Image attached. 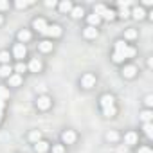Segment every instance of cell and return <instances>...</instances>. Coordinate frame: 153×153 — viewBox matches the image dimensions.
Instances as JSON below:
<instances>
[{
  "instance_id": "obj_22",
  "label": "cell",
  "mask_w": 153,
  "mask_h": 153,
  "mask_svg": "<svg viewBox=\"0 0 153 153\" xmlns=\"http://www.w3.org/2000/svg\"><path fill=\"white\" fill-rule=\"evenodd\" d=\"M126 47H128V45H126L123 40H117V42H115V52H123Z\"/></svg>"
},
{
  "instance_id": "obj_25",
  "label": "cell",
  "mask_w": 153,
  "mask_h": 153,
  "mask_svg": "<svg viewBox=\"0 0 153 153\" xmlns=\"http://www.w3.org/2000/svg\"><path fill=\"white\" fill-rule=\"evenodd\" d=\"M40 137H42V133H40L38 130H34V131H31V133H29V139H31L33 142H38V140H40Z\"/></svg>"
},
{
  "instance_id": "obj_15",
  "label": "cell",
  "mask_w": 153,
  "mask_h": 153,
  "mask_svg": "<svg viewBox=\"0 0 153 153\" xmlns=\"http://www.w3.org/2000/svg\"><path fill=\"white\" fill-rule=\"evenodd\" d=\"M18 40L24 43V42H27V40H31V33L27 31V29H22L20 33H18Z\"/></svg>"
},
{
  "instance_id": "obj_33",
  "label": "cell",
  "mask_w": 153,
  "mask_h": 153,
  "mask_svg": "<svg viewBox=\"0 0 153 153\" xmlns=\"http://www.w3.org/2000/svg\"><path fill=\"white\" fill-rule=\"evenodd\" d=\"M25 68H27V67H25V65H24V63H22V61H20V63H18V65H16V67H15V70H16V72H18V74H22V72H25Z\"/></svg>"
},
{
  "instance_id": "obj_32",
  "label": "cell",
  "mask_w": 153,
  "mask_h": 153,
  "mask_svg": "<svg viewBox=\"0 0 153 153\" xmlns=\"http://www.w3.org/2000/svg\"><path fill=\"white\" fill-rule=\"evenodd\" d=\"M4 97H9V92L6 87H0V99H4Z\"/></svg>"
},
{
  "instance_id": "obj_10",
  "label": "cell",
  "mask_w": 153,
  "mask_h": 153,
  "mask_svg": "<svg viewBox=\"0 0 153 153\" xmlns=\"http://www.w3.org/2000/svg\"><path fill=\"white\" fill-rule=\"evenodd\" d=\"M34 149H36L38 153H45V151L49 149V142H45V140H38V142L34 144Z\"/></svg>"
},
{
  "instance_id": "obj_2",
  "label": "cell",
  "mask_w": 153,
  "mask_h": 153,
  "mask_svg": "<svg viewBox=\"0 0 153 153\" xmlns=\"http://www.w3.org/2000/svg\"><path fill=\"white\" fill-rule=\"evenodd\" d=\"M81 85H83L85 88H92V87L96 85V76H94V74H85L83 78H81Z\"/></svg>"
},
{
  "instance_id": "obj_7",
  "label": "cell",
  "mask_w": 153,
  "mask_h": 153,
  "mask_svg": "<svg viewBox=\"0 0 153 153\" xmlns=\"http://www.w3.org/2000/svg\"><path fill=\"white\" fill-rule=\"evenodd\" d=\"M61 139H63V142H65V144H72V142L76 140V133H74L72 130H67V131H63Z\"/></svg>"
},
{
  "instance_id": "obj_36",
  "label": "cell",
  "mask_w": 153,
  "mask_h": 153,
  "mask_svg": "<svg viewBox=\"0 0 153 153\" xmlns=\"http://www.w3.org/2000/svg\"><path fill=\"white\" fill-rule=\"evenodd\" d=\"M52 151H54V153H63V146H54Z\"/></svg>"
},
{
  "instance_id": "obj_13",
  "label": "cell",
  "mask_w": 153,
  "mask_h": 153,
  "mask_svg": "<svg viewBox=\"0 0 153 153\" xmlns=\"http://www.w3.org/2000/svg\"><path fill=\"white\" fill-rule=\"evenodd\" d=\"M83 34H85V38H90V40L92 38H97V29L96 27H87Z\"/></svg>"
},
{
  "instance_id": "obj_20",
  "label": "cell",
  "mask_w": 153,
  "mask_h": 153,
  "mask_svg": "<svg viewBox=\"0 0 153 153\" xmlns=\"http://www.w3.org/2000/svg\"><path fill=\"white\" fill-rule=\"evenodd\" d=\"M124 140H126V144H135V142H137V135H135L133 131H130V133H126Z\"/></svg>"
},
{
  "instance_id": "obj_38",
  "label": "cell",
  "mask_w": 153,
  "mask_h": 153,
  "mask_svg": "<svg viewBox=\"0 0 153 153\" xmlns=\"http://www.w3.org/2000/svg\"><path fill=\"white\" fill-rule=\"evenodd\" d=\"M45 6H47V7H54V6H56V2H54V0H47Z\"/></svg>"
},
{
  "instance_id": "obj_21",
  "label": "cell",
  "mask_w": 153,
  "mask_h": 153,
  "mask_svg": "<svg viewBox=\"0 0 153 153\" xmlns=\"http://www.w3.org/2000/svg\"><path fill=\"white\" fill-rule=\"evenodd\" d=\"M115 112H117V108H115V106H108V108H103V114H105L106 117H114V115H115Z\"/></svg>"
},
{
  "instance_id": "obj_26",
  "label": "cell",
  "mask_w": 153,
  "mask_h": 153,
  "mask_svg": "<svg viewBox=\"0 0 153 153\" xmlns=\"http://www.w3.org/2000/svg\"><path fill=\"white\" fill-rule=\"evenodd\" d=\"M101 16H105L106 20H114V18H115V13H114L112 9H105V13H103Z\"/></svg>"
},
{
  "instance_id": "obj_16",
  "label": "cell",
  "mask_w": 153,
  "mask_h": 153,
  "mask_svg": "<svg viewBox=\"0 0 153 153\" xmlns=\"http://www.w3.org/2000/svg\"><path fill=\"white\" fill-rule=\"evenodd\" d=\"M99 22H101V16H97V15H90V16H88V24H90V27H97Z\"/></svg>"
},
{
  "instance_id": "obj_28",
  "label": "cell",
  "mask_w": 153,
  "mask_h": 153,
  "mask_svg": "<svg viewBox=\"0 0 153 153\" xmlns=\"http://www.w3.org/2000/svg\"><path fill=\"white\" fill-rule=\"evenodd\" d=\"M117 139H119L117 131H108V133H106V140H110V142H115Z\"/></svg>"
},
{
  "instance_id": "obj_27",
  "label": "cell",
  "mask_w": 153,
  "mask_h": 153,
  "mask_svg": "<svg viewBox=\"0 0 153 153\" xmlns=\"http://www.w3.org/2000/svg\"><path fill=\"white\" fill-rule=\"evenodd\" d=\"M144 131H146L148 137H151L153 135V124L151 123H144Z\"/></svg>"
},
{
  "instance_id": "obj_40",
  "label": "cell",
  "mask_w": 153,
  "mask_h": 153,
  "mask_svg": "<svg viewBox=\"0 0 153 153\" xmlns=\"http://www.w3.org/2000/svg\"><path fill=\"white\" fill-rule=\"evenodd\" d=\"M2 110H4V101L0 99V112H2Z\"/></svg>"
},
{
  "instance_id": "obj_5",
  "label": "cell",
  "mask_w": 153,
  "mask_h": 153,
  "mask_svg": "<svg viewBox=\"0 0 153 153\" xmlns=\"http://www.w3.org/2000/svg\"><path fill=\"white\" fill-rule=\"evenodd\" d=\"M45 34H49V36H52V38H58V36H61V27H59V25H47Z\"/></svg>"
},
{
  "instance_id": "obj_41",
  "label": "cell",
  "mask_w": 153,
  "mask_h": 153,
  "mask_svg": "<svg viewBox=\"0 0 153 153\" xmlns=\"http://www.w3.org/2000/svg\"><path fill=\"white\" fill-rule=\"evenodd\" d=\"M2 22H4V18H2V16H0V24H2Z\"/></svg>"
},
{
  "instance_id": "obj_24",
  "label": "cell",
  "mask_w": 153,
  "mask_h": 153,
  "mask_svg": "<svg viewBox=\"0 0 153 153\" xmlns=\"http://www.w3.org/2000/svg\"><path fill=\"white\" fill-rule=\"evenodd\" d=\"M131 15H133V16H135V18H137V20H140V18H142V16H144V9H142V7H135V9H133V13H131Z\"/></svg>"
},
{
  "instance_id": "obj_31",
  "label": "cell",
  "mask_w": 153,
  "mask_h": 153,
  "mask_svg": "<svg viewBox=\"0 0 153 153\" xmlns=\"http://www.w3.org/2000/svg\"><path fill=\"white\" fill-rule=\"evenodd\" d=\"M124 36H126V38H128V40H133V38H135V36H137V31H133V29H128V31H126V34H124Z\"/></svg>"
},
{
  "instance_id": "obj_29",
  "label": "cell",
  "mask_w": 153,
  "mask_h": 153,
  "mask_svg": "<svg viewBox=\"0 0 153 153\" xmlns=\"http://www.w3.org/2000/svg\"><path fill=\"white\" fill-rule=\"evenodd\" d=\"M0 61H2L4 65H7L9 63V52H6V51L0 52Z\"/></svg>"
},
{
  "instance_id": "obj_4",
  "label": "cell",
  "mask_w": 153,
  "mask_h": 153,
  "mask_svg": "<svg viewBox=\"0 0 153 153\" xmlns=\"http://www.w3.org/2000/svg\"><path fill=\"white\" fill-rule=\"evenodd\" d=\"M33 27H34L38 33H43V34H45V31H47V22H45L43 18H36V20L33 22Z\"/></svg>"
},
{
  "instance_id": "obj_30",
  "label": "cell",
  "mask_w": 153,
  "mask_h": 153,
  "mask_svg": "<svg viewBox=\"0 0 153 153\" xmlns=\"http://www.w3.org/2000/svg\"><path fill=\"white\" fill-rule=\"evenodd\" d=\"M33 2H31V0H29V2H25V0H18V2H16V7L18 9H25L27 6H31Z\"/></svg>"
},
{
  "instance_id": "obj_1",
  "label": "cell",
  "mask_w": 153,
  "mask_h": 153,
  "mask_svg": "<svg viewBox=\"0 0 153 153\" xmlns=\"http://www.w3.org/2000/svg\"><path fill=\"white\" fill-rule=\"evenodd\" d=\"M133 56H135V49H133V47H126L123 52H114V61L119 63V61H123L124 58H133Z\"/></svg>"
},
{
  "instance_id": "obj_6",
  "label": "cell",
  "mask_w": 153,
  "mask_h": 153,
  "mask_svg": "<svg viewBox=\"0 0 153 153\" xmlns=\"http://www.w3.org/2000/svg\"><path fill=\"white\" fill-rule=\"evenodd\" d=\"M36 106H38L40 110H47V108L51 106V99H49L47 96H42V97H38V101H36Z\"/></svg>"
},
{
  "instance_id": "obj_23",
  "label": "cell",
  "mask_w": 153,
  "mask_h": 153,
  "mask_svg": "<svg viewBox=\"0 0 153 153\" xmlns=\"http://www.w3.org/2000/svg\"><path fill=\"white\" fill-rule=\"evenodd\" d=\"M151 117H153V114H151L149 110H144V112L140 114V119H142L144 123H149V121H151Z\"/></svg>"
},
{
  "instance_id": "obj_12",
  "label": "cell",
  "mask_w": 153,
  "mask_h": 153,
  "mask_svg": "<svg viewBox=\"0 0 153 153\" xmlns=\"http://www.w3.org/2000/svg\"><path fill=\"white\" fill-rule=\"evenodd\" d=\"M20 83H22L20 74H13V76H9V85H11V87H18Z\"/></svg>"
},
{
  "instance_id": "obj_8",
  "label": "cell",
  "mask_w": 153,
  "mask_h": 153,
  "mask_svg": "<svg viewBox=\"0 0 153 153\" xmlns=\"http://www.w3.org/2000/svg\"><path fill=\"white\" fill-rule=\"evenodd\" d=\"M29 70H31V72H40V70H42V61H40L38 58H33L31 63H29Z\"/></svg>"
},
{
  "instance_id": "obj_35",
  "label": "cell",
  "mask_w": 153,
  "mask_h": 153,
  "mask_svg": "<svg viewBox=\"0 0 153 153\" xmlns=\"http://www.w3.org/2000/svg\"><path fill=\"white\" fill-rule=\"evenodd\" d=\"M146 105H148V106L153 105V96H146Z\"/></svg>"
},
{
  "instance_id": "obj_3",
  "label": "cell",
  "mask_w": 153,
  "mask_h": 153,
  "mask_svg": "<svg viewBox=\"0 0 153 153\" xmlns=\"http://www.w3.org/2000/svg\"><path fill=\"white\" fill-rule=\"evenodd\" d=\"M13 54H15V58L22 59V58L27 54V49H25V45H24V43H16V45H15V49H13Z\"/></svg>"
},
{
  "instance_id": "obj_14",
  "label": "cell",
  "mask_w": 153,
  "mask_h": 153,
  "mask_svg": "<svg viewBox=\"0 0 153 153\" xmlns=\"http://www.w3.org/2000/svg\"><path fill=\"white\" fill-rule=\"evenodd\" d=\"M40 51H42V52H49V51H52V42H49V40L40 42Z\"/></svg>"
},
{
  "instance_id": "obj_34",
  "label": "cell",
  "mask_w": 153,
  "mask_h": 153,
  "mask_svg": "<svg viewBox=\"0 0 153 153\" xmlns=\"http://www.w3.org/2000/svg\"><path fill=\"white\" fill-rule=\"evenodd\" d=\"M119 16H121V18H128V16H130V11H128V9H121V11H119Z\"/></svg>"
},
{
  "instance_id": "obj_19",
  "label": "cell",
  "mask_w": 153,
  "mask_h": 153,
  "mask_svg": "<svg viewBox=\"0 0 153 153\" xmlns=\"http://www.w3.org/2000/svg\"><path fill=\"white\" fill-rule=\"evenodd\" d=\"M0 76L9 78V76H11V67L9 65H2V67H0Z\"/></svg>"
},
{
  "instance_id": "obj_18",
  "label": "cell",
  "mask_w": 153,
  "mask_h": 153,
  "mask_svg": "<svg viewBox=\"0 0 153 153\" xmlns=\"http://www.w3.org/2000/svg\"><path fill=\"white\" fill-rule=\"evenodd\" d=\"M70 13H72V16H74V18H81V16L85 15L83 7H79V6H78V7H72V11H70Z\"/></svg>"
},
{
  "instance_id": "obj_37",
  "label": "cell",
  "mask_w": 153,
  "mask_h": 153,
  "mask_svg": "<svg viewBox=\"0 0 153 153\" xmlns=\"http://www.w3.org/2000/svg\"><path fill=\"white\" fill-rule=\"evenodd\" d=\"M139 153H151V149L144 146V148H139Z\"/></svg>"
},
{
  "instance_id": "obj_11",
  "label": "cell",
  "mask_w": 153,
  "mask_h": 153,
  "mask_svg": "<svg viewBox=\"0 0 153 153\" xmlns=\"http://www.w3.org/2000/svg\"><path fill=\"white\" fill-rule=\"evenodd\" d=\"M135 72H137V68H135L133 65H128V67L123 68V76H124V78H133Z\"/></svg>"
},
{
  "instance_id": "obj_39",
  "label": "cell",
  "mask_w": 153,
  "mask_h": 153,
  "mask_svg": "<svg viewBox=\"0 0 153 153\" xmlns=\"http://www.w3.org/2000/svg\"><path fill=\"white\" fill-rule=\"evenodd\" d=\"M6 7H9L7 2H0V9H6Z\"/></svg>"
},
{
  "instance_id": "obj_17",
  "label": "cell",
  "mask_w": 153,
  "mask_h": 153,
  "mask_svg": "<svg viewBox=\"0 0 153 153\" xmlns=\"http://www.w3.org/2000/svg\"><path fill=\"white\" fill-rule=\"evenodd\" d=\"M59 9H61V13H68V11H72V4L68 2V0H63V2L59 4Z\"/></svg>"
},
{
  "instance_id": "obj_9",
  "label": "cell",
  "mask_w": 153,
  "mask_h": 153,
  "mask_svg": "<svg viewBox=\"0 0 153 153\" xmlns=\"http://www.w3.org/2000/svg\"><path fill=\"white\" fill-rule=\"evenodd\" d=\"M101 106H103V108H108V106H114V97H112L110 94H105V96L101 97Z\"/></svg>"
}]
</instances>
